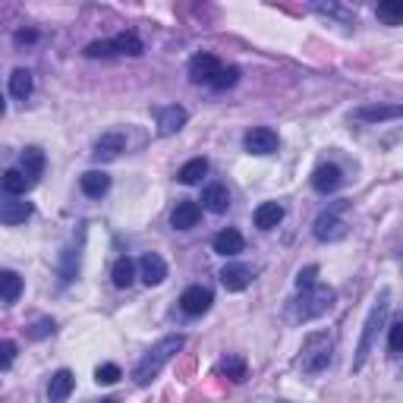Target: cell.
Wrapping results in <instances>:
<instances>
[{
  "label": "cell",
  "mask_w": 403,
  "mask_h": 403,
  "mask_svg": "<svg viewBox=\"0 0 403 403\" xmlns=\"http://www.w3.org/2000/svg\"><path fill=\"white\" fill-rule=\"evenodd\" d=\"M183 344H186V337H183V334H171V337H164V341L154 344L152 350H145V356L139 359L136 372H132L136 385H139V387H148V385H152V381L161 375V369H164V365L176 356V353L183 350Z\"/></svg>",
  "instance_id": "obj_1"
},
{
  "label": "cell",
  "mask_w": 403,
  "mask_h": 403,
  "mask_svg": "<svg viewBox=\"0 0 403 403\" xmlns=\"http://www.w3.org/2000/svg\"><path fill=\"white\" fill-rule=\"evenodd\" d=\"M387 312H391V290L381 287L378 296H375L369 315H365V324H363V337H359V346H356V356H353V372H359L365 365V359H369L372 346H375V337H378V331L385 328L387 322Z\"/></svg>",
  "instance_id": "obj_2"
},
{
  "label": "cell",
  "mask_w": 403,
  "mask_h": 403,
  "mask_svg": "<svg viewBox=\"0 0 403 403\" xmlns=\"http://www.w3.org/2000/svg\"><path fill=\"white\" fill-rule=\"evenodd\" d=\"M334 359V341H331L328 331H315L302 341L300 350V369L306 375H322Z\"/></svg>",
  "instance_id": "obj_3"
},
{
  "label": "cell",
  "mask_w": 403,
  "mask_h": 403,
  "mask_svg": "<svg viewBox=\"0 0 403 403\" xmlns=\"http://www.w3.org/2000/svg\"><path fill=\"white\" fill-rule=\"evenodd\" d=\"M346 208H350V202H344V199L328 205L312 224L315 239H322V243H337V239H344L346 237V221H344Z\"/></svg>",
  "instance_id": "obj_4"
},
{
  "label": "cell",
  "mask_w": 403,
  "mask_h": 403,
  "mask_svg": "<svg viewBox=\"0 0 403 403\" xmlns=\"http://www.w3.org/2000/svg\"><path fill=\"white\" fill-rule=\"evenodd\" d=\"M331 306H334V290L318 284L312 290H302V296L296 300V306H293V318H296V322H312V318L328 312Z\"/></svg>",
  "instance_id": "obj_5"
},
{
  "label": "cell",
  "mask_w": 403,
  "mask_h": 403,
  "mask_svg": "<svg viewBox=\"0 0 403 403\" xmlns=\"http://www.w3.org/2000/svg\"><path fill=\"white\" fill-rule=\"evenodd\" d=\"M221 60L215 57V54H208V51H202V54H195L193 60H189V79L195 82V86H211V82L217 79V73H221Z\"/></svg>",
  "instance_id": "obj_6"
},
{
  "label": "cell",
  "mask_w": 403,
  "mask_h": 403,
  "mask_svg": "<svg viewBox=\"0 0 403 403\" xmlns=\"http://www.w3.org/2000/svg\"><path fill=\"white\" fill-rule=\"evenodd\" d=\"M123 152H126V132L110 130V132H104V136L95 142V152H91V158H95L98 164H108V161H117Z\"/></svg>",
  "instance_id": "obj_7"
},
{
  "label": "cell",
  "mask_w": 403,
  "mask_h": 403,
  "mask_svg": "<svg viewBox=\"0 0 403 403\" xmlns=\"http://www.w3.org/2000/svg\"><path fill=\"white\" fill-rule=\"evenodd\" d=\"M243 145H246V152L249 154H271V152H278L280 139H278V132H274L271 126H256V130L246 132Z\"/></svg>",
  "instance_id": "obj_8"
},
{
  "label": "cell",
  "mask_w": 403,
  "mask_h": 403,
  "mask_svg": "<svg viewBox=\"0 0 403 403\" xmlns=\"http://www.w3.org/2000/svg\"><path fill=\"white\" fill-rule=\"evenodd\" d=\"M211 302H215V296H211V290L208 287H186L183 290V296H180V309L186 315H205L211 309Z\"/></svg>",
  "instance_id": "obj_9"
},
{
  "label": "cell",
  "mask_w": 403,
  "mask_h": 403,
  "mask_svg": "<svg viewBox=\"0 0 403 403\" xmlns=\"http://www.w3.org/2000/svg\"><path fill=\"white\" fill-rule=\"evenodd\" d=\"M29 217H32L29 202H23L19 195H4V202H0V224L16 227V224H25Z\"/></svg>",
  "instance_id": "obj_10"
},
{
  "label": "cell",
  "mask_w": 403,
  "mask_h": 403,
  "mask_svg": "<svg viewBox=\"0 0 403 403\" xmlns=\"http://www.w3.org/2000/svg\"><path fill=\"white\" fill-rule=\"evenodd\" d=\"M139 278H142L148 287L164 284V278H167V261L161 259L158 252H145V256L139 259Z\"/></svg>",
  "instance_id": "obj_11"
},
{
  "label": "cell",
  "mask_w": 403,
  "mask_h": 403,
  "mask_svg": "<svg viewBox=\"0 0 403 403\" xmlns=\"http://www.w3.org/2000/svg\"><path fill=\"white\" fill-rule=\"evenodd\" d=\"M186 108H180V104H167V108H158V136H174V132H180L183 126H186Z\"/></svg>",
  "instance_id": "obj_12"
},
{
  "label": "cell",
  "mask_w": 403,
  "mask_h": 403,
  "mask_svg": "<svg viewBox=\"0 0 403 403\" xmlns=\"http://www.w3.org/2000/svg\"><path fill=\"white\" fill-rule=\"evenodd\" d=\"M341 186H344V171L337 164L315 167V174H312V189H315V193L328 195V193H337Z\"/></svg>",
  "instance_id": "obj_13"
},
{
  "label": "cell",
  "mask_w": 403,
  "mask_h": 403,
  "mask_svg": "<svg viewBox=\"0 0 403 403\" xmlns=\"http://www.w3.org/2000/svg\"><path fill=\"white\" fill-rule=\"evenodd\" d=\"M356 120L363 123H385V120H400L403 117V104H369V108H359Z\"/></svg>",
  "instance_id": "obj_14"
},
{
  "label": "cell",
  "mask_w": 403,
  "mask_h": 403,
  "mask_svg": "<svg viewBox=\"0 0 403 403\" xmlns=\"http://www.w3.org/2000/svg\"><path fill=\"white\" fill-rule=\"evenodd\" d=\"M221 284H224V290H230V293H239V290H246L252 284V268L249 265H227L221 271Z\"/></svg>",
  "instance_id": "obj_15"
},
{
  "label": "cell",
  "mask_w": 403,
  "mask_h": 403,
  "mask_svg": "<svg viewBox=\"0 0 403 403\" xmlns=\"http://www.w3.org/2000/svg\"><path fill=\"white\" fill-rule=\"evenodd\" d=\"M73 385H76V375L69 369H60L51 375V385H47V400L51 403H63L73 394Z\"/></svg>",
  "instance_id": "obj_16"
},
{
  "label": "cell",
  "mask_w": 403,
  "mask_h": 403,
  "mask_svg": "<svg viewBox=\"0 0 403 403\" xmlns=\"http://www.w3.org/2000/svg\"><path fill=\"white\" fill-rule=\"evenodd\" d=\"M199 217H202L199 202H176L171 224H174V230H193L195 224H199Z\"/></svg>",
  "instance_id": "obj_17"
},
{
  "label": "cell",
  "mask_w": 403,
  "mask_h": 403,
  "mask_svg": "<svg viewBox=\"0 0 403 403\" xmlns=\"http://www.w3.org/2000/svg\"><path fill=\"white\" fill-rule=\"evenodd\" d=\"M202 205L211 211V215H224V211L230 208V193H227V186H224V183H211V186H205Z\"/></svg>",
  "instance_id": "obj_18"
},
{
  "label": "cell",
  "mask_w": 403,
  "mask_h": 403,
  "mask_svg": "<svg viewBox=\"0 0 403 403\" xmlns=\"http://www.w3.org/2000/svg\"><path fill=\"white\" fill-rule=\"evenodd\" d=\"M252 221H256L259 230H274L280 221H284V205L278 202H261L256 208V215H252Z\"/></svg>",
  "instance_id": "obj_19"
},
{
  "label": "cell",
  "mask_w": 403,
  "mask_h": 403,
  "mask_svg": "<svg viewBox=\"0 0 403 403\" xmlns=\"http://www.w3.org/2000/svg\"><path fill=\"white\" fill-rule=\"evenodd\" d=\"M79 186L89 199H101V195H108V189H110V176L104 171H86L79 176Z\"/></svg>",
  "instance_id": "obj_20"
},
{
  "label": "cell",
  "mask_w": 403,
  "mask_h": 403,
  "mask_svg": "<svg viewBox=\"0 0 403 403\" xmlns=\"http://www.w3.org/2000/svg\"><path fill=\"white\" fill-rule=\"evenodd\" d=\"M215 252H217V256H224V259H230V256H237V252H243V233L233 230V227L221 230V233L215 237Z\"/></svg>",
  "instance_id": "obj_21"
},
{
  "label": "cell",
  "mask_w": 403,
  "mask_h": 403,
  "mask_svg": "<svg viewBox=\"0 0 403 403\" xmlns=\"http://www.w3.org/2000/svg\"><path fill=\"white\" fill-rule=\"evenodd\" d=\"M0 186H4V195H25L35 183L19 171V167H10V171L4 174V180H0Z\"/></svg>",
  "instance_id": "obj_22"
},
{
  "label": "cell",
  "mask_w": 403,
  "mask_h": 403,
  "mask_svg": "<svg viewBox=\"0 0 403 403\" xmlns=\"http://www.w3.org/2000/svg\"><path fill=\"white\" fill-rule=\"evenodd\" d=\"M19 171H23L25 176H29L32 183H38V176L45 174V152L41 148H25L23 152V161H19Z\"/></svg>",
  "instance_id": "obj_23"
},
{
  "label": "cell",
  "mask_w": 403,
  "mask_h": 403,
  "mask_svg": "<svg viewBox=\"0 0 403 403\" xmlns=\"http://www.w3.org/2000/svg\"><path fill=\"white\" fill-rule=\"evenodd\" d=\"M205 174H208V161H205V158H193V161H186V164L180 167L176 180H180L183 186H195V183H202Z\"/></svg>",
  "instance_id": "obj_24"
},
{
  "label": "cell",
  "mask_w": 403,
  "mask_h": 403,
  "mask_svg": "<svg viewBox=\"0 0 403 403\" xmlns=\"http://www.w3.org/2000/svg\"><path fill=\"white\" fill-rule=\"evenodd\" d=\"M375 16L385 25H403V0H381L375 6Z\"/></svg>",
  "instance_id": "obj_25"
},
{
  "label": "cell",
  "mask_w": 403,
  "mask_h": 403,
  "mask_svg": "<svg viewBox=\"0 0 403 403\" xmlns=\"http://www.w3.org/2000/svg\"><path fill=\"white\" fill-rule=\"evenodd\" d=\"M32 73L29 69H13L10 73V95L16 98V101H25V98L32 95Z\"/></svg>",
  "instance_id": "obj_26"
},
{
  "label": "cell",
  "mask_w": 403,
  "mask_h": 403,
  "mask_svg": "<svg viewBox=\"0 0 403 403\" xmlns=\"http://www.w3.org/2000/svg\"><path fill=\"white\" fill-rule=\"evenodd\" d=\"M19 293H23V278H19L16 271H4V274H0V300L10 306V302L19 300Z\"/></svg>",
  "instance_id": "obj_27"
},
{
  "label": "cell",
  "mask_w": 403,
  "mask_h": 403,
  "mask_svg": "<svg viewBox=\"0 0 403 403\" xmlns=\"http://www.w3.org/2000/svg\"><path fill=\"white\" fill-rule=\"evenodd\" d=\"M114 287L120 290H126V287H132V280H136V261H132L130 256H123V259H117V265H114Z\"/></svg>",
  "instance_id": "obj_28"
},
{
  "label": "cell",
  "mask_w": 403,
  "mask_h": 403,
  "mask_svg": "<svg viewBox=\"0 0 403 403\" xmlns=\"http://www.w3.org/2000/svg\"><path fill=\"white\" fill-rule=\"evenodd\" d=\"M117 47V54H130V57H139V54H145V45L142 38H139L136 32H120L117 38H110Z\"/></svg>",
  "instance_id": "obj_29"
},
{
  "label": "cell",
  "mask_w": 403,
  "mask_h": 403,
  "mask_svg": "<svg viewBox=\"0 0 403 403\" xmlns=\"http://www.w3.org/2000/svg\"><path fill=\"white\" fill-rule=\"evenodd\" d=\"M315 13L318 16H328V19H337L341 25H350L353 23V13L341 4H315Z\"/></svg>",
  "instance_id": "obj_30"
},
{
  "label": "cell",
  "mask_w": 403,
  "mask_h": 403,
  "mask_svg": "<svg viewBox=\"0 0 403 403\" xmlns=\"http://www.w3.org/2000/svg\"><path fill=\"white\" fill-rule=\"evenodd\" d=\"M76 271H79V249H67L60 259V280L69 284L76 278Z\"/></svg>",
  "instance_id": "obj_31"
},
{
  "label": "cell",
  "mask_w": 403,
  "mask_h": 403,
  "mask_svg": "<svg viewBox=\"0 0 403 403\" xmlns=\"http://www.w3.org/2000/svg\"><path fill=\"white\" fill-rule=\"evenodd\" d=\"M221 372H227V378H233V381H243L246 378V359L243 356H224Z\"/></svg>",
  "instance_id": "obj_32"
},
{
  "label": "cell",
  "mask_w": 403,
  "mask_h": 403,
  "mask_svg": "<svg viewBox=\"0 0 403 403\" xmlns=\"http://www.w3.org/2000/svg\"><path fill=\"white\" fill-rule=\"evenodd\" d=\"M239 82V67H224L221 73H217V79L211 82V89L215 91H224V89H233Z\"/></svg>",
  "instance_id": "obj_33"
},
{
  "label": "cell",
  "mask_w": 403,
  "mask_h": 403,
  "mask_svg": "<svg viewBox=\"0 0 403 403\" xmlns=\"http://www.w3.org/2000/svg\"><path fill=\"white\" fill-rule=\"evenodd\" d=\"M318 287V265H306V268H300V274H296V290H312Z\"/></svg>",
  "instance_id": "obj_34"
},
{
  "label": "cell",
  "mask_w": 403,
  "mask_h": 403,
  "mask_svg": "<svg viewBox=\"0 0 403 403\" xmlns=\"http://www.w3.org/2000/svg\"><path fill=\"white\" fill-rule=\"evenodd\" d=\"M120 378H123V372H120V365H114V363L98 365V372H95V381H98V385H117Z\"/></svg>",
  "instance_id": "obj_35"
},
{
  "label": "cell",
  "mask_w": 403,
  "mask_h": 403,
  "mask_svg": "<svg viewBox=\"0 0 403 403\" xmlns=\"http://www.w3.org/2000/svg\"><path fill=\"white\" fill-rule=\"evenodd\" d=\"M387 350H391L394 356H400L403 353V318L387 328Z\"/></svg>",
  "instance_id": "obj_36"
},
{
  "label": "cell",
  "mask_w": 403,
  "mask_h": 403,
  "mask_svg": "<svg viewBox=\"0 0 403 403\" xmlns=\"http://www.w3.org/2000/svg\"><path fill=\"white\" fill-rule=\"evenodd\" d=\"M114 54H117L114 41H91L86 47V57H114Z\"/></svg>",
  "instance_id": "obj_37"
},
{
  "label": "cell",
  "mask_w": 403,
  "mask_h": 403,
  "mask_svg": "<svg viewBox=\"0 0 403 403\" xmlns=\"http://www.w3.org/2000/svg\"><path fill=\"white\" fill-rule=\"evenodd\" d=\"M47 334H54V322H51V318H41V322H35L32 331H29L32 341H41V337H47Z\"/></svg>",
  "instance_id": "obj_38"
},
{
  "label": "cell",
  "mask_w": 403,
  "mask_h": 403,
  "mask_svg": "<svg viewBox=\"0 0 403 403\" xmlns=\"http://www.w3.org/2000/svg\"><path fill=\"white\" fill-rule=\"evenodd\" d=\"M13 356H16V344L4 341V344H0V369H4V372L13 365Z\"/></svg>",
  "instance_id": "obj_39"
},
{
  "label": "cell",
  "mask_w": 403,
  "mask_h": 403,
  "mask_svg": "<svg viewBox=\"0 0 403 403\" xmlns=\"http://www.w3.org/2000/svg\"><path fill=\"white\" fill-rule=\"evenodd\" d=\"M32 41H38V32L35 29H19L16 32V45H32Z\"/></svg>",
  "instance_id": "obj_40"
},
{
  "label": "cell",
  "mask_w": 403,
  "mask_h": 403,
  "mask_svg": "<svg viewBox=\"0 0 403 403\" xmlns=\"http://www.w3.org/2000/svg\"><path fill=\"white\" fill-rule=\"evenodd\" d=\"M98 403H117L114 397H104V400H98Z\"/></svg>",
  "instance_id": "obj_41"
}]
</instances>
